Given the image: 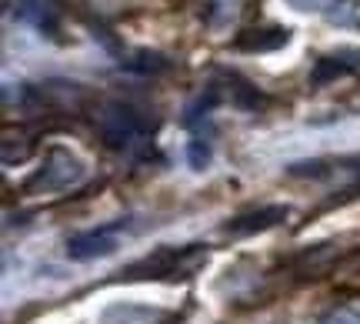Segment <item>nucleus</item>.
Instances as JSON below:
<instances>
[{"label":"nucleus","mask_w":360,"mask_h":324,"mask_svg":"<svg viewBox=\"0 0 360 324\" xmlns=\"http://www.w3.org/2000/svg\"><path fill=\"white\" fill-rule=\"evenodd\" d=\"M87 181V161L80 154H74L70 147H60L53 144L44 164L34 170V177L27 181V194H64V191H74Z\"/></svg>","instance_id":"7ed1b4c3"},{"label":"nucleus","mask_w":360,"mask_h":324,"mask_svg":"<svg viewBox=\"0 0 360 324\" xmlns=\"http://www.w3.org/2000/svg\"><path fill=\"white\" fill-rule=\"evenodd\" d=\"M187 157H191V168L193 170H204L207 161H210V147H207V141L193 137V141L187 144Z\"/></svg>","instance_id":"f8f14e48"},{"label":"nucleus","mask_w":360,"mask_h":324,"mask_svg":"<svg viewBox=\"0 0 360 324\" xmlns=\"http://www.w3.org/2000/svg\"><path fill=\"white\" fill-rule=\"evenodd\" d=\"M134 228V218H117L110 224H101V228H87V231H77L67 237V258L70 261H97V258H110L124 234Z\"/></svg>","instance_id":"20e7f679"},{"label":"nucleus","mask_w":360,"mask_h":324,"mask_svg":"<svg viewBox=\"0 0 360 324\" xmlns=\"http://www.w3.org/2000/svg\"><path fill=\"white\" fill-rule=\"evenodd\" d=\"M321 324H360V304H340L330 314H323Z\"/></svg>","instance_id":"9b49d317"},{"label":"nucleus","mask_w":360,"mask_h":324,"mask_svg":"<svg viewBox=\"0 0 360 324\" xmlns=\"http://www.w3.org/2000/svg\"><path fill=\"white\" fill-rule=\"evenodd\" d=\"M13 17L24 27L37 30L40 37L60 40L64 17H60V7H53L51 0H13Z\"/></svg>","instance_id":"39448f33"},{"label":"nucleus","mask_w":360,"mask_h":324,"mask_svg":"<svg viewBox=\"0 0 360 324\" xmlns=\"http://www.w3.org/2000/svg\"><path fill=\"white\" fill-rule=\"evenodd\" d=\"M297 13H314L327 24L337 27H360V4L357 0H283Z\"/></svg>","instance_id":"423d86ee"},{"label":"nucleus","mask_w":360,"mask_h":324,"mask_svg":"<svg viewBox=\"0 0 360 324\" xmlns=\"http://www.w3.org/2000/svg\"><path fill=\"white\" fill-rule=\"evenodd\" d=\"M290 40V30L287 27H254V30H244L237 34L233 47L244 54H267V51H277Z\"/></svg>","instance_id":"1a4fd4ad"},{"label":"nucleus","mask_w":360,"mask_h":324,"mask_svg":"<svg viewBox=\"0 0 360 324\" xmlns=\"http://www.w3.org/2000/svg\"><path fill=\"white\" fill-rule=\"evenodd\" d=\"M287 214H290V211L283 208V204H264V208L244 211V214L231 218V224L224 228V234H231V237H247V234L270 231V228H277L281 220H287Z\"/></svg>","instance_id":"6e6552de"},{"label":"nucleus","mask_w":360,"mask_h":324,"mask_svg":"<svg viewBox=\"0 0 360 324\" xmlns=\"http://www.w3.org/2000/svg\"><path fill=\"white\" fill-rule=\"evenodd\" d=\"M244 0H210L204 7V24L210 27V30H227V27L240 17V7Z\"/></svg>","instance_id":"9d476101"},{"label":"nucleus","mask_w":360,"mask_h":324,"mask_svg":"<svg viewBox=\"0 0 360 324\" xmlns=\"http://www.w3.org/2000/svg\"><path fill=\"white\" fill-rule=\"evenodd\" d=\"M174 314L157 304H141V301H114L107 304L97 318V324H170Z\"/></svg>","instance_id":"0eeeda50"},{"label":"nucleus","mask_w":360,"mask_h":324,"mask_svg":"<svg viewBox=\"0 0 360 324\" xmlns=\"http://www.w3.org/2000/svg\"><path fill=\"white\" fill-rule=\"evenodd\" d=\"M207 261L204 244H184V247H157L147 258L134 261L124 278L127 281H164V278H191Z\"/></svg>","instance_id":"f03ea898"},{"label":"nucleus","mask_w":360,"mask_h":324,"mask_svg":"<svg viewBox=\"0 0 360 324\" xmlns=\"http://www.w3.org/2000/svg\"><path fill=\"white\" fill-rule=\"evenodd\" d=\"M347 170H350V191L360 194V157L354 161V168H347Z\"/></svg>","instance_id":"ddd939ff"},{"label":"nucleus","mask_w":360,"mask_h":324,"mask_svg":"<svg viewBox=\"0 0 360 324\" xmlns=\"http://www.w3.org/2000/svg\"><path fill=\"white\" fill-rule=\"evenodd\" d=\"M94 130L110 151H134L150 137V120L127 101H107L94 114Z\"/></svg>","instance_id":"f257e3e1"}]
</instances>
